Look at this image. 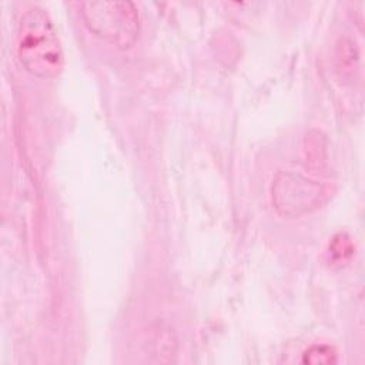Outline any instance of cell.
<instances>
[{
  "label": "cell",
  "instance_id": "obj_5",
  "mask_svg": "<svg viewBox=\"0 0 365 365\" xmlns=\"http://www.w3.org/2000/svg\"><path fill=\"white\" fill-rule=\"evenodd\" d=\"M352 251H354V247H352L351 238L342 232L336 234L329 242V248H328L329 262L331 264L346 262L352 255Z\"/></svg>",
  "mask_w": 365,
  "mask_h": 365
},
{
  "label": "cell",
  "instance_id": "obj_1",
  "mask_svg": "<svg viewBox=\"0 0 365 365\" xmlns=\"http://www.w3.org/2000/svg\"><path fill=\"white\" fill-rule=\"evenodd\" d=\"M17 56L24 68L38 78H56L64 68V54L56 27L40 6L29 7L20 19Z\"/></svg>",
  "mask_w": 365,
  "mask_h": 365
},
{
  "label": "cell",
  "instance_id": "obj_4",
  "mask_svg": "<svg viewBox=\"0 0 365 365\" xmlns=\"http://www.w3.org/2000/svg\"><path fill=\"white\" fill-rule=\"evenodd\" d=\"M302 362L311 365H328L336 362V351L327 344H314L302 354Z\"/></svg>",
  "mask_w": 365,
  "mask_h": 365
},
{
  "label": "cell",
  "instance_id": "obj_2",
  "mask_svg": "<svg viewBox=\"0 0 365 365\" xmlns=\"http://www.w3.org/2000/svg\"><path fill=\"white\" fill-rule=\"evenodd\" d=\"M81 17L91 33L121 50L130 48L140 33L138 11L133 1H83Z\"/></svg>",
  "mask_w": 365,
  "mask_h": 365
},
{
  "label": "cell",
  "instance_id": "obj_3",
  "mask_svg": "<svg viewBox=\"0 0 365 365\" xmlns=\"http://www.w3.org/2000/svg\"><path fill=\"white\" fill-rule=\"evenodd\" d=\"M329 194L325 185L301 173L278 171L272 180L271 198L278 214L301 217L319 208Z\"/></svg>",
  "mask_w": 365,
  "mask_h": 365
}]
</instances>
